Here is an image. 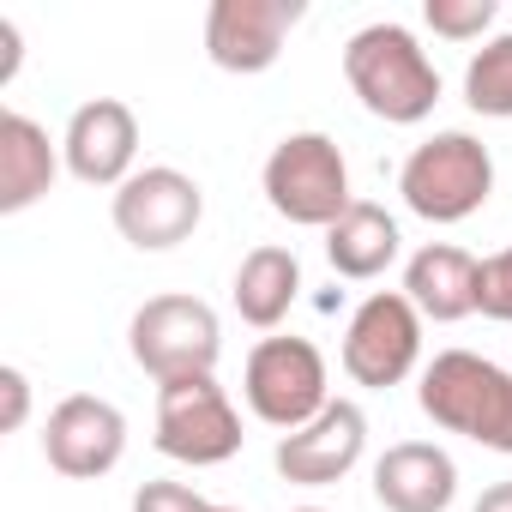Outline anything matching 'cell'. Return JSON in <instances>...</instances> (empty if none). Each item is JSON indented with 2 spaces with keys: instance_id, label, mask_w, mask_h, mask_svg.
<instances>
[{
  "instance_id": "6da1fadb",
  "label": "cell",
  "mask_w": 512,
  "mask_h": 512,
  "mask_svg": "<svg viewBox=\"0 0 512 512\" xmlns=\"http://www.w3.org/2000/svg\"><path fill=\"white\" fill-rule=\"evenodd\" d=\"M422 416L446 434H464L476 446L512 452V374L470 356V350H440L422 368Z\"/></svg>"
},
{
  "instance_id": "7a4b0ae2",
  "label": "cell",
  "mask_w": 512,
  "mask_h": 512,
  "mask_svg": "<svg viewBox=\"0 0 512 512\" xmlns=\"http://www.w3.org/2000/svg\"><path fill=\"white\" fill-rule=\"evenodd\" d=\"M344 79L368 103V115H380L392 127H410V121H422L440 103V73L416 49V37L404 25H368V31H356L350 49H344Z\"/></svg>"
},
{
  "instance_id": "3957f363",
  "label": "cell",
  "mask_w": 512,
  "mask_h": 512,
  "mask_svg": "<svg viewBox=\"0 0 512 512\" xmlns=\"http://www.w3.org/2000/svg\"><path fill=\"white\" fill-rule=\"evenodd\" d=\"M266 199L278 217L302 223V229H332L356 199H350V169L344 151L326 133H290L272 157H266Z\"/></svg>"
},
{
  "instance_id": "277c9868",
  "label": "cell",
  "mask_w": 512,
  "mask_h": 512,
  "mask_svg": "<svg viewBox=\"0 0 512 512\" xmlns=\"http://www.w3.org/2000/svg\"><path fill=\"white\" fill-rule=\"evenodd\" d=\"M404 205L428 223H464L488 193H494V157L470 133H434L428 145L410 151L404 175Z\"/></svg>"
},
{
  "instance_id": "5b68a950",
  "label": "cell",
  "mask_w": 512,
  "mask_h": 512,
  "mask_svg": "<svg viewBox=\"0 0 512 512\" xmlns=\"http://www.w3.org/2000/svg\"><path fill=\"white\" fill-rule=\"evenodd\" d=\"M217 350H223L217 314H211L199 296H151V302L133 314V362H139L157 386L211 380Z\"/></svg>"
},
{
  "instance_id": "8992f818",
  "label": "cell",
  "mask_w": 512,
  "mask_h": 512,
  "mask_svg": "<svg viewBox=\"0 0 512 512\" xmlns=\"http://www.w3.org/2000/svg\"><path fill=\"white\" fill-rule=\"evenodd\" d=\"M241 392H247L253 416L284 428V434L308 428L332 404L326 398V362H320V350L308 338H266V344H253Z\"/></svg>"
},
{
  "instance_id": "52a82bcc",
  "label": "cell",
  "mask_w": 512,
  "mask_h": 512,
  "mask_svg": "<svg viewBox=\"0 0 512 512\" xmlns=\"http://www.w3.org/2000/svg\"><path fill=\"white\" fill-rule=\"evenodd\" d=\"M157 452L181 464H223L241 452V416L217 380H175L157 398Z\"/></svg>"
},
{
  "instance_id": "ba28073f",
  "label": "cell",
  "mask_w": 512,
  "mask_h": 512,
  "mask_svg": "<svg viewBox=\"0 0 512 512\" xmlns=\"http://www.w3.org/2000/svg\"><path fill=\"white\" fill-rule=\"evenodd\" d=\"M416 356H422V320H416L410 296H392V290L368 296L356 308L350 332H344V368H350V380L386 392V386H398L416 368Z\"/></svg>"
},
{
  "instance_id": "9c48e42d",
  "label": "cell",
  "mask_w": 512,
  "mask_h": 512,
  "mask_svg": "<svg viewBox=\"0 0 512 512\" xmlns=\"http://www.w3.org/2000/svg\"><path fill=\"white\" fill-rule=\"evenodd\" d=\"M43 452L61 476L73 482H91V476H109L127 452V416L109 404V398H91V392H73L49 410L43 422Z\"/></svg>"
},
{
  "instance_id": "30bf717a",
  "label": "cell",
  "mask_w": 512,
  "mask_h": 512,
  "mask_svg": "<svg viewBox=\"0 0 512 512\" xmlns=\"http://www.w3.org/2000/svg\"><path fill=\"white\" fill-rule=\"evenodd\" d=\"M296 25L302 0H217L205 19V55L223 73H266Z\"/></svg>"
},
{
  "instance_id": "8fae6325",
  "label": "cell",
  "mask_w": 512,
  "mask_h": 512,
  "mask_svg": "<svg viewBox=\"0 0 512 512\" xmlns=\"http://www.w3.org/2000/svg\"><path fill=\"white\" fill-rule=\"evenodd\" d=\"M199 181H187L181 169H145V175H127V187L115 193V229L145 247V253H163L175 241H187L199 229Z\"/></svg>"
},
{
  "instance_id": "7c38bea8",
  "label": "cell",
  "mask_w": 512,
  "mask_h": 512,
  "mask_svg": "<svg viewBox=\"0 0 512 512\" xmlns=\"http://www.w3.org/2000/svg\"><path fill=\"white\" fill-rule=\"evenodd\" d=\"M362 446H368V416H362L356 404H344V398H338V404H326L308 428L284 434V440H278V452H272V464H278V476H284V482L326 488V482H338V476H350V470H356Z\"/></svg>"
},
{
  "instance_id": "4fadbf2b",
  "label": "cell",
  "mask_w": 512,
  "mask_h": 512,
  "mask_svg": "<svg viewBox=\"0 0 512 512\" xmlns=\"http://www.w3.org/2000/svg\"><path fill=\"white\" fill-rule=\"evenodd\" d=\"M133 151H139V121L115 97H97L67 121V169L85 187H127Z\"/></svg>"
},
{
  "instance_id": "5bb4252c",
  "label": "cell",
  "mask_w": 512,
  "mask_h": 512,
  "mask_svg": "<svg viewBox=\"0 0 512 512\" xmlns=\"http://www.w3.org/2000/svg\"><path fill=\"white\" fill-rule=\"evenodd\" d=\"M374 494L386 512H446L458 494V464L428 440L386 446V458L374 464Z\"/></svg>"
},
{
  "instance_id": "9a60e30c",
  "label": "cell",
  "mask_w": 512,
  "mask_h": 512,
  "mask_svg": "<svg viewBox=\"0 0 512 512\" xmlns=\"http://www.w3.org/2000/svg\"><path fill=\"white\" fill-rule=\"evenodd\" d=\"M476 278H482V266L470 260L464 247L428 241L416 260L404 266V296H410V308H416V314H428V320L452 326V320L476 314Z\"/></svg>"
},
{
  "instance_id": "2e32d148",
  "label": "cell",
  "mask_w": 512,
  "mask_h": 512,
  "mask_svg": "<svg viewBox=\"0 0 512 512\" xmlns=\"http://www.w3.org/2000/svg\"><path fill=\"white\" fill-rule=\"evenodd\" d=\"M49 181H55V145H49V133L31 115L7 109V115H0V211L13 217V211L37 205L49 193Z\"/></svg>"
},
{
  "instance_id": "e0dca14e",
  "label": "cell",
  "mask_w": 512,
  "mask_h": 512,
  "mask_svg": "<svg viewBox=\"0 0 512 512\" xmlns=\"http://www.w3.org/2000/svg\"><path fill=\"white\" fill-rule=\"evenodd\" d=\"M326 260H332L338 278H380V272L398 260V223H392L380 205L356 199V205L326 229Z\"/></svg>"
},
{
  "instance_id": "ac0fdd59",
  "label": "cell",
  "mask_w": 512,
  "mask_h": 512,
  "mask_svg": "<svg viewBox=\"0 0 512 512\" xmlns=\"http://www.w3.org/2000/svg\"><path fill=\"white\" fill-rule=\"evenodd\" d=\"M296 290H302L296 253H290V247H253L247 260H241V272H235V314H241L247 326L272 332V326L290 314Z\"/></svg>"
},
{
  "instance_id": "d6986e66",
  "label": "cell",
  "mask_w": 512,
  "mask_h": 512,
  "mask_svg": "<svg viewBox=\"0 0 512 512\" xmlns=\"http://www.w3.org/2000/svg\"><path fill=\"white\" fill-rule=\"evenodd\" d=\"M464 103L476 115H494V121L512 115V37H494V43H482L470 55V67H464Z\"/></svg>"
},
{
  "instance_id": "ffe728a7",
  "label": "cell",
  "mask_w": 512,
  "mask_h": 512,
  "mask_svg": "<svg viewBox=\"0 0 512 512\" xmlns=\"http://www.w3.org/2000/svg\"><path fill=\"white\" fill-rule=\"evenodd\" d=\"M422 13H428V25H434L440 37H458V43H464V37H482L500 7H494V0H428Z\"/></svg>"
},
{
  "instance_id": "44dd1931",
  "label": "cell",
  "mask_w": 512,
  "mask_h": 512,
  "mask_svg": "<svg viewBox=\"0 0 512 512\" xmlns=\"http://www.w3.org/2000/svg\"><path fill=\"white\" fill-rule=\"evenodd\" d=\"M476 308H482L488 320H506V326H512V247H506V253H494V260H482Z\"/></svg>"
},
{
  "instance_id": "7402d4cb",
  "label": "cell",
  "mask_w": 512,
  "mask_h": 512,
  "mask_svg": "<svg viewBox=\"0 0 512 512\" xmlns=\"http://www.w3.org/2000/svg\"><path fill=\"white\" fill-rule=\"evenodd\" d=\"M133 512H211V500H199L193 488L181 482H145L133 494Z\"/></svg>"
},
{
  "instance_id": "603a6c76",
  "label": "cell",
  "mask_w": 512,
  "mask_h": 512,
  "mask_svg": "<svg viewBox=\"0 0 512 512\" xmlns=\"http://www.w3.org/2000/svg\"><path fill=\"white\" fill-rule=\"evenodd\" d=\"M0 392H7V416H0V428H19L25 410H31V386H25V374H19V368H0Z\"/></svg>"
},
{
  "instance_id": "cb8c5ba5",
  "label": "cell",
  "mask_w": 512,
  "mask_h": 512,
  "mask_svg": "<svg viewBox=\"0 0 512 512\" xmlns=\"http://www.w3.org/2000/svg\"><path fill=\"white\" fill-rule=\"evenodd\" d=\"M13 73H19V31H13V19H0V85Z\"/></svg>"
},
{
  "instance_id": "d4e9b609",
  "label": "cell",
  "mask_w": 512,
  "mask_h": 512,
  "mask_svg": "<svg viewBox=\"0 0 512 512\" xmlns=\"http://www.w3.org/2000/svg\"><path fill=\"white\" fill-rule=\"evenodd\" d=\"M476 512H512V482H494V488L476 500Z\"/></svg>"
},
{
  "instance_id": "484cf974",
  "label": "cell",
  "mask_w": 512,
  "mask_h": 512,
  "mask_svg": "<svg viewBox=\"0 0 512 512\" xmlns=\"http://www.w3.org/2000/svg\"><path fill=\"white\" fill-rule=\"evenodd\" d=\"M211 512H235V506H211Z\"/></svg>"
},
{
  "instance_id": "4316f807",
  "label": "cell",
  "mask_w": 512,
  "mask_h": 512,
  "mask_svg": "<svg viewBox=\"0 0 512 512\" xmlns=\"http://www.w3.org/2000/svg\"><path fill=\"white\" fill-rule=\"evenodd\" d=\"M296 512H320V506H296Z\"/></svg>"
}]
</instances>
